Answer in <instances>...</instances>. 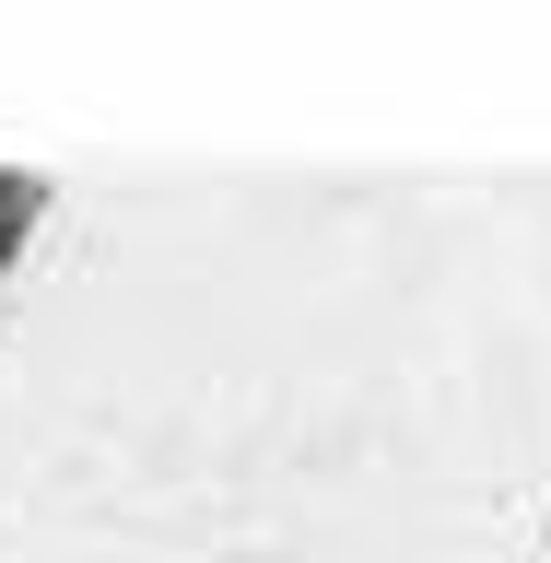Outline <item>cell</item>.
<instances>
[{"label": "cell", "instance_id": "obj_1", "mask_svg": "<svg viewBox=\"0 0 551 563\" xmlns=\"http://www.w3.org/2000/svg\"><path fill=\"white\" fill-rule=\"evenodd\" d=\"M35 223H47V176H24V165H0V282L24 271V246H35Z\"/></svg>", "mask_w": 551, "mask_h": 563}]
</instances>
